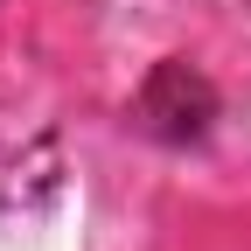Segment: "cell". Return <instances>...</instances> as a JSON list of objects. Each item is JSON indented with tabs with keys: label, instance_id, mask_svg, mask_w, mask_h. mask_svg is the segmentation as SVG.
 I'll return each mask as SVG.
<instances>
[{
	"label": "cell",
	"instance_id": "6da1fadb",
	"mask_svg": "<svg viewBox=\"0 0 251 251\" xmlns=\"http://www.w3.org/2000/svg\"><path fill=\"white\" fill-rule=\"evenodd\" d=\"M209 112H216V98L188 63H161L147 77V91H140V126L161 133V140H196L209 126Z\"/></svg>",
	"mask_w": 251,
	"mask_h": 251
}]
</instances>
